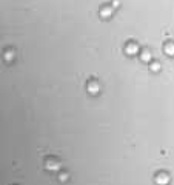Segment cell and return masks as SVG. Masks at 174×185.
Instances as JSON below:
<instances>
[{
    "instance_id": "4",
    "label": "cell",
    "mask_w": 174,
    "mask_h": 185,
    "mask_svg": "<svg viewBox=\"0 0 174 185\" xmlns=\"http://www.w3.org/2000/svg\"><path fill=\"white\" fill-rule=\"evenodd\" d=\"M46 168L56 171V170L60 168V164H59V162H56V160H48V162H46Z\"/></svg>"
},
{
    "instance_id": "9",
    "label": "cell",
    "mask_w": 174,
    "mask_h": 185,
    "mask_svg": "<svg viewBox=\"0 0 174 185\" xmlns=\"http://www.w3.org/2000/svg\"><path fill=\"white\" fill-rule=\"evenodd\" d=\"M5 59L6 60H12V51H6L5 53Z\"/></svg>"
},
{
    "instance_id": "6",
    "label": "cell",
    "mask_w": 174,
    "mask_h": 185,
    "mask_svg": "<svg viewBox=\"0 0 174 185\" xmlns=\"http://www.w3.org/2000/svg\"><path fill=\"white\" fill-rule=\"evenodd\" d=\"M165 53L168 56H174V43H166L165 45Z\"/></svg>"
},
{
    "instance_id": "5",
    "label": "cell",
    "mask_w": 174,
    "mask_h": 185,
    "mask_svg": "<svg viewBox=\"0 0 174 185\" xmlns=\"http://www.w3.org/2000/svg\"><path fill=\"white\" fill-rule=\"evenodd\" d=\"M88 91L91 92V94H97L99 92V83L97 82H89L88 83Z\"/></svg>"
},
{
    "instance_id": "11",
    "label": "cell",
    "mask_w": 174,
    "mask_h": 185,
    "mask_svg": "<svg viewBox=\"0 0 174 185\" xmlns=\"http://www.w3.org/2000/svg\"><path fill=\"white\" fill-rule=\"evenodd\" d=\"M68 179V174H60V180H66Z\"/></svg>"
},
{
    "instance_id": "1",
    "label": "cell",
    "mask_w": 174,
    "mask_h": 185,
    "mask_svg": "<svg viewBox=\"0 0 174 185\" xmlns=\"http://www.w3.org/2000/svg\"><path fill=\"white\" fill-rule=\"evenodd\" d=\"M125 51H127V54H136V53H139V45L137 43H128L127 45V48H125Z\"/></svg>"
},
{
    "instance_id": "10",
    "label": "cell",
    "mask_w": 174,
    "mask_h": 185,
    "mask_svg": "<svg viewBox=\"0 0 174 185\" xmlns=\"http://www.w3.org/2000/svg\"><path fill=\"white\" fill-rule=\"evenodd\" d=\"M119 5H120V2H119V0H113V6H114V8H117Z\"/></svg>"
},
{
    "instance_id": "3",
    "label": "cell",
    "mask_w": 174,
    "mask_h": 185,
    "mask_svg": "<svg viewBox=\"0 0 174 185\" xmlns=\"http://www.w3.org/2000/svg\"><path fill=\"white\" fill-rule=\"evenodd\" d=\"M111 14H113V6H105V8L100 9V17L102 19H108Z\"/></svg>"
},
{
    "instance_id": "7",
    "label": "cell",
    "mask_w": 174,
    "mask_h": 185,
    "mask_svg": "<svg viewBox=\"0 0 174 185\" xmlns=\"http://www.w3.org/2000/svg\"><path fill=\"white\" fill-rule=\"evenodd\" d=\"M140 57H142L143 62H150V60H151V54H150V51H143Z\"/></svg>"
},
{
    "instance_id": "2",
    "label": "cell",
    "mask_w": 174,
    "mask_h": 185,
    "mask_svg": "<svg viewBox=\"0 0 174 185\" xmlns=\"http://www.w3.org/2000/svg\"><path fill=\"white\" fill-rule=\"evenodd\" d=\"M156 182H157L159 185H165V183H168V182H169V177H168V174H163V173H160V174H157V177H156Z\"/></svg>"
},
{
    "instance_id": "8",
    "label": "cell",
    "mask_w": 174,
    "mask_h": 185,
    "mask_svg": "<svg viewBox=\"0 0 174 185\" xmlns=\"http://www.w3.org/2000/svg\"><path fill=\"white\" fill-rule=\"evenodd\" d=\"M151 69H153V71H154V73H157V71H159V69H160V65H159L157 62H154V63L151 65Z\"/></svg>"
}]
</instances>
